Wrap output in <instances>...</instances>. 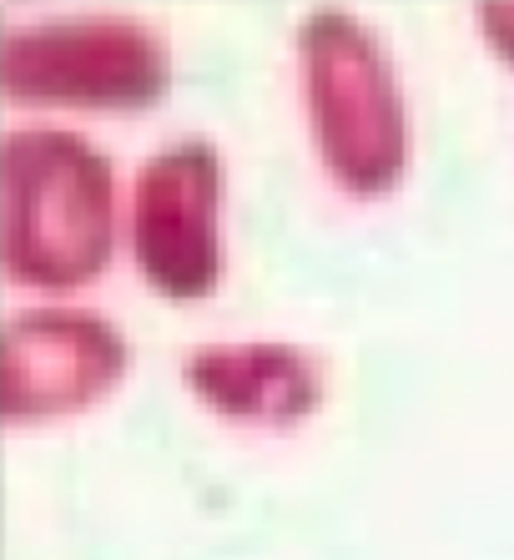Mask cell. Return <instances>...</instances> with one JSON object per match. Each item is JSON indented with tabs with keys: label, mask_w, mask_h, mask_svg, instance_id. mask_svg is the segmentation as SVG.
<instances>
[{
	"label": "cell",
	"mask_w": 514,
	"mask_h": 560,
	"mask_svg": "<svg viewBox=\"0 0 514 560\" xmlns=\"http://www.w3.org/2000/svg\"><path fill=\"white\" fill-rule=\"evenodd\" d=\"M222 156L207 137L172 142L137 172L131 253L162 299H207L222 278Z\"/></svg>",
	"instance_id": "obj_4"
},
{
	"label": "cell",
	"mask_w": 514,
	"mask_h": 560,
	"mask_svg": "<svg viewBox=\"0 0 514 560\" xmlns=\"http://www.w3.org/2000/svg\"><path fill=\"white\" fill-rule=\"evenodd\" d=\"M131 349L121 328L91 313H26L0 343V409L5 419H56L96 405L121 384Z\"/></svg>",
	"instance_id": "obj_5"
},
{
	"label": "cell",
	"mask_w": 514,
	"mask_h": 560,
	"mask_svg": "<svg viewBox=\"0 0 514 560\" xmlns=\"http://www.w3.org/2000/svg\"><path fill=\"white\" fill-rule=\"evenodd\" d=\"M182 378L227 419L297 424L323 405L318 364L293 343H212L182 364Z\"/></svg>",
	"instance_id": "obj_6"
},
{
	"label": "cell",
	"mask_w": 514,
	"mask_h": 560,
	"mask_svg": "<svg viewBox=\"0 0 514 560\" xmlns=\"http://www.w3.org/2000/svg\"><path fill=\"white\" fill-rule=\"evenodd\" d=\"M479 26H484L489 46L514 66V5L510 0H489V5H479Z\"/></svg>",
	"instance_id": "obj_7"
},
{
	"label": "cell",
	"mask_w": 514,
	"mask_h": 560,
	"mask_svg": "<svg viewBox=\"0 0 514 560\" xmlns=\"http://www.w3.org/2000/svg\"><path fill=\"white\" fill-rule=\"evenodd\" d=\"M0 253L11 283L77 293L116 253V172L77 131H11L0 147Z\"/></svg>",
	"instance_id": "obj_1"
},
{
	"label": "cell",
	"mask_w": 514,
	"mask_h": 560,
	"mask_svg": "<svg viewBox=\"0 0 514 560\" xmlns=\"http://www.w3.org/2000/svg\"><path fill=\"white\" fill-rule=\"evenodd\" d=\"M297 61H303V96H308L323 167L359 197L399 187L409 167L404 92L359 15L338 5L308 11L297 26Z\"/></svg>",
	"instance_id": "obj_2"
},
{
	"label": "cell",
	"mask_w": 514,
	"mask_h": 560,
	"mask_svg": "<svg viewBox=\"0 0 514 560\" xmlns=\"http://www.w3.org/2000/svg\"><path fill=\"white\" fill-rule=\"evenodd\" d=\"M0 86L26 106L147 112L167 96L172 56L137 15H46L5 31Z\"/></svg>",
	"instance_id": "obj_3"
}]
</instances>
